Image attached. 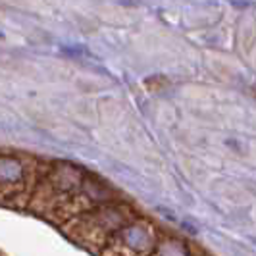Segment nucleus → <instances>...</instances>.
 <instances>
[{"mask_svg": "<svg viewBox=\"0 0 256 256\" xmlns=\"http://www.w3.org/2000/svg\"><path fill=\"white\" fill-rule=\"evenodd\" d=\"M135 218L137 214L128 204H100L64 224V233L77 244L100 254L116 231H120Z\"/></svg>", "mask_w": 256, "mask_h": 256, "instance_id": "nucleus-1", "label": "nucleus"}, {"mask_svg": "<svg viewBox=\"0 0 256 256\" xmlns=\"http://www.w3.org/2000/svg\"><path fill=\"white\" fill-rule=\"evenodd\" d=\"M158 241L160 233L156 226L137 216L128 226L116 231L100 256H152Z\"/></svg>", "mask_w": 256, "mask_h": 256, "instance_id": "nucleus-2", "label": "nucleus"}, {"mask_svg": "<svg viewBox=\"0 0 256 256\" xmlns=\"http://www.w3.org/2000/svg\"><path fill=\"white\" fill-rule=\"evenodd\" d=\"M31 172L24 158L16 154H0V200H10L29 192L33 194V185H29Z\"/></svg>", "mask_w": 256, "mask_h": 256, "instance_id": "nucleus-3", "label": "nucleus"}, {"mask_svg": "<svg viewBox=\"0 0 256 256\" xmlns=\"http://www.w3.org/2000/svg\"><path fill=\"white\" fill-rule=\"evenodd\" d=\"M152 256H194L192 248L178 237H160Z\"/></svg>", "mask_w": 256, "mask_h": 256, "instance_id": "nucleus-4", "label": "nucleus"}]
</instances>
